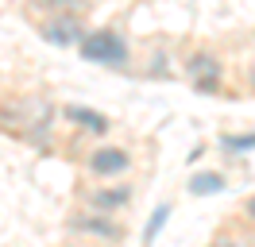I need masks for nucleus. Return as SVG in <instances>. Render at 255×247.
Listing matches in <instances>:
<instances>
[{
  "label": "nucleus",
  "instance_id": "nucleus-1",
  "mask_svg": "<svg viewBox=\"0 0 255 247\" xmlns=\"http://www.w3.org/2000/svg\"><path fill=\"white\" fill-rule=\"evenodd\" d=\"M81 62L101 66V70H128L131 66V43L116 27H89V35L78 46Z\"/></svg>",
  "mask_w": 255,
  "mask_h": 247
},
{
  "label": "nucleus",
  "instance_id": "nucleus-2",
  "mask_svg": "<svg viewBox=\"0 0 255 247\" xmlns=\"http://www.w3.org/2000/svg\"><path fill=\"white\" fill-rule=\"evenodd\" d=\"M66 232H70L74 240H81V244H97V247H116L124 240L120 216L97 213V209H85V205H78L74 213L66 216Z\"/></svg>",
  "mask_w": 255,
  "mask_h": 247
},
{
  "label": "nucleus",
  "instance_id": "nucleus-3",
  "mask_svg": "<svg viewBox=\"0 0 255 247\" xmlns=\"http://www.w3.org/2000/svg\"><path fill=\"white\" fill-rule=\"evenodd\" d=\"M182 77L193 85V93L201 97H217L224 89V58L213 46H193L182 58Z\"/></svg>",
  "mask_w": 255,
  "mask_h": 247
},
{
  "label": "nucleus",
  "instance_id": "nucleus-4",
  "mask_svg": "<svg viewBox=\"0 0 255 247\" xmlns=\"http://www.w3.org/2000/svg\"><path fill=\"white\" fill-rule=\"evenodd\" d=\"M81 166H85V174L97 178V182H120L124 174H131L135 158H131V151L120 147V143H97L93 151L85 154Z\"/></svg>",
  "mask_w": 255,
  "mask_h": 247
},
{
  "label": "nucleus",
  "instance_id": "nucleus-5",
  "mask_svg": "<svg viewBox=\"0 0 255 247\" xmlns=\"http://www.w3.org/2000/svg\"><path fill=\"white\" fill-rule=\"evenodd\" d=\"M78 201L85 209H97V213H124L131 209V201H135V189L131 182H101V185H81L78 189Z\"/></svg>",
  "mask_w": 255,
  "mask_h": 247
},
{
  "label": "nucleus",
  "instance_id": "nucleus-6",
  "mask_svg": "<svg viewBox=\"0 0 255 247\" xmlns=\"http://www.w3.org/2000/svg\"><path fill=\"white\" fill-rule=\"evenodd\" d=\"M85 35H89V27H85V15H78V12L43 15V19H39V39H43V43H50V46L78 50Z\"/></svg>",
  "mask_w": 255,
  "mask_h": 247
},
{
  "label": "nucleus",
  "instance_id": "nucleus-7",
  "mask_svg": "<svg viewBox=\"0 0 255 247\" xmlns=\"http://www.w3.org/2000/svg\"><path fill=\"white\" fill-rule=\"evenodd\" d=\"M58 116H62L66 124H74L78 131H85V135H97V139L112 131V120L105 116V112L89 108V105H62V108H58Z\"/></svg>",
  "mask_w": 255,
  "mask_h": 247
},
{
  "label": "nucleus",
  "instance_id": "nucleus-8",
  "mask_svg": "<svg viewBox=\"0 0 255 247\" xmlns=\"http://www.w3.org/2000/svg\"><path fill=\"white\" fill-rule=\"evenodd\" d=\"M224 174L221 170H201V174H193L190 178V193L193 197H213V193H221L224 189Z\"/></svg>",
  "mask_w": 255,
  "mask_h": 247
},
{
  "label": "nucleus",
  "instance_id": "nucleus-9",
  "mask_svg": "<svg viewBox=\"0 0 255 247\" xmlns=\"http://www.w3.org/2000/svg\"><path fill=\"white\" fill-rule=\"evenodd\" d=\"M170 54L166 50H151V58H147V66H143V77H151V81H170L174 77V66H170Z\"/></svg>",
  "mask_w": 255,
  "mask_h": 247
},
{
  "label": "nucleus",
  "instance_id": "nucleus-10",
  "mask_svg": "<svg viewBox=\"0 0 255 247\" xmlns=\"http://www.w3.org/2000/svg\"><path fill=\"white\" fill-rule=\"evenodd\" d=\"M31 8H35V12H43V15H62V12L85 15L89 0H31Z\"/></svg>",
  "mask_w": 255,
  "mask_h": 247
},
{
  "label": "nucleus",
  "instance_id": "nucleus-11",
  "mask_svg": "<svg viewBox=\"0 0 255 247\" xmlns=\"http://www.w3.org/2000/svg\"><path fill=\"white\" fill-rule=\"evenodd\" d=\"M166 216H170V205H159V209L151 213V220H147V228H143V247H151V244H155V236L162 232Z\"/></svg>",
  "mask_w": 255,
  "mask_h": 247
},
{
  "label": "nucleus",
  "instance_id": "nucleus-12",
  "mask_svg": "<svg viewBox=\"0 0 255 247\" xmlns=\"http://www.w3.org/2000/svg\"><path fill=\"white\" fill-rule=\"evenodd\" d=\"M221 147L232 154H244V151H255V131H244V135H221Z\"/></svg>",
  "mask_w": 255,
  "mask_h": 247
},
{
  "label": "nucleus",
  "instance_id": "nucleus-13",
  "mask_svg": "<svg viewBox=\"0 0 255 247\" xmlns=\"http://www.w3.org/2000/svg\"><path fill=\"white\" fill-rule=\"evenodd\" d=\"M209 247H248L240 236H232V232H221V236H213L209 240Z\"/></svg>",
  "mask_w": 255,
  "mask_h": 247
},
{
  "label": "nucleus",
  "instance_id": "nucleus-14",
  "mask_svg": "<svg viewBox=\"0 0 255 247\" xmlns=\"http://www.w3.org/2000/svg\"><path fill=\"white\" fill-rule=\"evenodd\" d=\"M244 216L255 224V193H248V197H244Z\"/></svg>",
  "mask_w": 255,
  "mask_h": 247
},
{
  "label": "nucleus",
  "instance_id": "nucleus-15",
  "mask_svg": "<svg viewBox=\"0 0 255 247\" xmlns=\"http://www.w3.org/2000/svg\"><path fill=\"white\" fill-rule=\"evenodd\" d=\"M62 247H85V244H81V240H70V244H62Z\"/></svg>",
  "mask_w": 255,
  "mask_h": 247
},
{
  "label": "nucleus",
  "instance_id": "nucleus-16",
  "mask_svg": "<svg viewBox=\"0 0 255 247\" xmlns=\"http://www.w3.org/2000/svg\"><path fill=\"white\" fill-rule=\"evenodd\" d=\"M252 85H255V74H252Z\"/></svg>",
  "mask_w": 255,
  "mask_h": 247
}]
</instances>
